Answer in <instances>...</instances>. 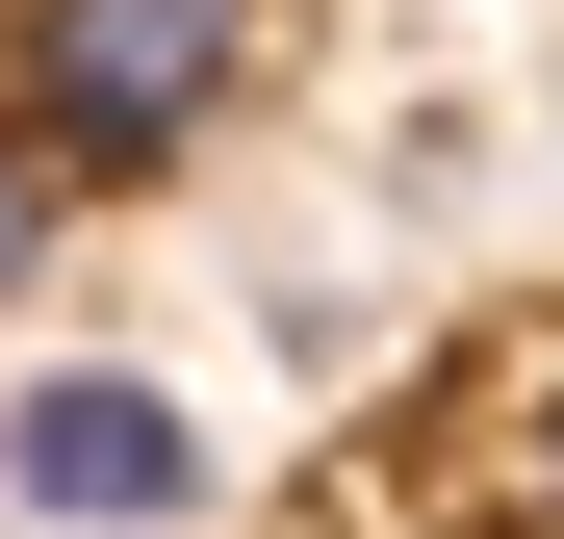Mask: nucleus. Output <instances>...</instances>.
Instances as JSON below:
<instances>
[{
    "label": "nucleus",
    "mask_w": 564,
    "mask_h": 539,
    "mask_svg": "<svg viewBox=\"0 0 564 539\" xmlns=\"http://www.w3.org/2000/svg\"><path fill=\"white\" fill-rule=\"evenodd\" d=\"M282 0H0V129H26L52 180H154L231 129Z\"/></svg>",
    "instance_id": "obj_1"
},
{
    "label": "nucleus",
    "mask_w": 564,
    "mask_h": 539,
    "mask_svg": "<svg viewBox=\"0 0 564 539\" xmlns=\"http://www.w3.org/2000/svg\"><path fill=\"white\" fill-rule=\"evenodd\" d=\"M0 488L52 539H180L206 514V436H180L154 359H52V386H0Z\"/></svg>",
    "instance_id": "obj_2"
},
{
    "label": "nucleus",
    "mask_w": 564,
    "mask_h": 539,
    "mask_svg": "<svg viewBox=\"0 0 564 539\" xmlns=\"http://www.w3.org/2000/svg\"><path fill=\"white\" fill-rule=\"evenodd\" d=\"M52 206H77V180H52L26 129H0V309H26V257H52Z\"/></svg>",
    "instance_id": "obj_3"
},
{
    "label": "nucleus",
    "mask_w": 564,
    "mask_h": 539,
    "mask_svg": "<svg viewBox=\"0 0 564 539\" xmlns=\"http://www.w3.org/2000/svg\"><path fill=\"white\" fill-rule=\"evenodd\" d=\"M513 488H539V539H564V359H539V411H513Z\"/></svg>",
    "instance_id": "obj_4"
}]
</instances>
